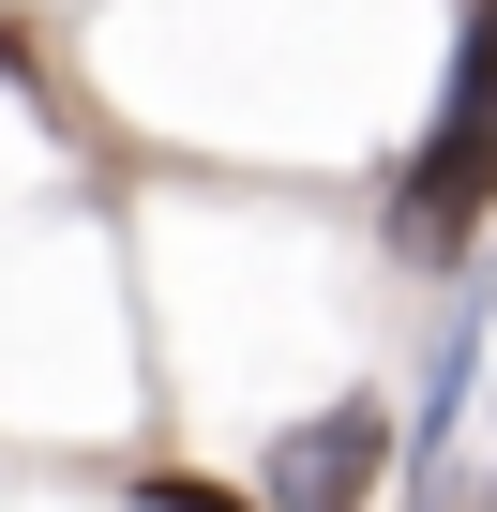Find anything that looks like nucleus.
Here are the masks:
<instances>
[{"label": "nucleus", "instance_id": "7ed1b4c3", "mask_svg": "<svg viewBox=\"0 0 497 512\" xmlns=\"http://www.w3.org/2000/svg\"><path fill=\"white\" fill-rule=\"evenodd\" d=\"M482 332H497V287L467 272V287H452V317H437V362H422V422H407V452H422V467H407V497H422V512H437V482H452V422H467Z\"/></svg>", "mask_w": 497, "mask_h": 512}, {"label": "nucleus", "instance_id": "f257e3e1", "mask_svg": "<svg viewBox=\"0 0 497 512\" xmlns=\"http://www.w3.org/2000/svg\"><path fill=\"white\" fill-rule=\"evenodd\" d=\"M392 256H422V272H467V241L497 226V31H467L452 46V76H437V121L407 136V166H392Z\"/></svg>", "mask_w": 497, "mask_h": 512}, {"label": "nucleus", "instance_id": "39448f33", "mask_svg": "<svg viewBox=\"0 0 497 512\" xmlns=\"http://www.w3.org/2000/svg\"><path fill=\"white\" fill-rule=\"evenodd\" d=\"M467 31H497V0H467Z\"/></svg>", "mask_w": 497, "mask_h": 512}, {"label": "nucleus", "instance_id": "f03ea898", "mask_svg": "<svg viewBox=\"0 0 497 512\" xmlns=\"http://www.w3.org/2000/svg\"><path fill=\"white\" fill-rule=\"evenodd\" d=\"M407 452V422L377 407V392H332V407H302L287 437H257V497L272 512H377V467Z\"/></svg>", "mask_w": 497, "mask_h": 512}, {"label": "nucleus", "instance_id": "20e7f679", "mask_svg": "<svg viewBox=\"0 0 497 512\" xmlns=\"http://www.w3.org/2000/svg\"><path fill=\"white\" fill-rule=\"evenodd\" d=\"M136 497H151V512H272V497H226V482H181V467H151Z\"/></svg>", "mask_w": 497, "mask_h": 512}]
</instances>
